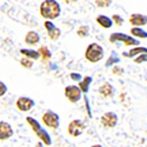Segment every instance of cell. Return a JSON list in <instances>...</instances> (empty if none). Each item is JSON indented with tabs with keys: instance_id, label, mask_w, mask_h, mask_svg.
Segmentation results:
<instances>
[{
	"instance_id": "cell-1",
	"label": "cell",
	"mask_w": 147,
	"mask_h": 147,
	"mask_svg": "<svg viewBox=\"0 0 147 147\" xmlns=\"http://www.w3.org/2000/svg\"><path fill=\"white\" fill-rule=\"evenodd\" d=\"M39 12L45 20H55L61 14V7L57 0H44L40 4Z\"/></svg>"
},
{
	"instance_id": "cell-2",
	"label": "cell",
	"mask_w": 147,
	"mask_h": 147,
	"mask_svg": "<svg viewBox=\"0 0 147 147\" xmlns=\"http://www.w3.org/2000/svg\"><path fill=\"white\" fill-rule=\"evenodd\" d=\"M26 122L30 125V127L32 128L33 133L35 134L36 137H38V139L45 145V146H50L52 145V138L50 136V133H48L41 125H40V122L32 118V117H26Z\"/></svg>"
},
{
	"instance_id": "cell-3",
	"label": "cell",
	"mask_w": 147,
	"mask_h": 147,
	"mask_svg": "<svg viewBox=\"0 0 147 147\" xmlns=\"http://www.w3.org/2000/svg\"><path fill=\"white\" fill-rule=\"evenodd\" d=\"M104 57H105V51L101 45L96 44V42H92L86 47L85 59H86L88 63L96 64V63H99L100 60H102Z\"/></svg>"
},
{
	"instance_id": "cell-4",
	"label": "cell",
	"mask_w": 147,
	"mask_h": 147,
	"mask_svg": "<svg viewBox=\"0 0 147 147\" xmlns=\"http://www.w3.org/2000/svg\"><path fill=\"white\" fill-rule=\"evenodd\" d=\"M109 42H122L125 46H139L140 45V41L137 39V38H134V36H132L131 34H125V33H121V32H114L112 33L111 35H109V38H108Z\"/></svg>"
},
{
	"instance_id": "cell-5",
	"label": "cell",
	"mask_w": 147,
	"mask_h": 147,
	"mask_svg": "<svg viewBox=\"0 0 147 147\" xmlns=\"http://www.w3.org/2000/svg\"><path fill=\"white\" fill-rule=\"evenodd\" d=\"M42 124L51 128V129H58L60 126V117L58 113H55L54 111H51V109H47V111L42 114L41 117Z\"/></svg>"
},
{
	"instance_id": "cell-6",
	"label": "cell",
	"mask_w": 147,
	"mask_h": 147,
	"mask_svg": "<svg viewBox=\"0 0 147 147\" xmlns=\"http://www.w3.org/2000/svg\"><path fill=\"white\" fill-rule=\"evenodd\" d=\"M85 128H86V126H85V122L80 119H74L72 120L68 126H67V133L69 134L71 137L73 138H78L80 137L81 134L84 133Z\"/></svg>"
},
{
	"instance_id": "cell-7",
	"label": "cell",
	"mask_w": 147,
	"mask_h": 147,
	"mask_svg": "<svg viewBox=\"0 0 147 147\" xmlns=\"http://www.w3.org/2000/svg\"><path fill=\"white\" fill-rule=\"evenodd\" d=\"M64 93H65L66 99L72 104L79 102L80 99L82 98V92L78 87V85H69V86H66Z\"/></svg>"
},
{
	"instance_id": "cell-8",
	"label": "cell",
	"mask_w": 147,
	"mask_h": 147,
	"mask_svg": "<svg viewBox=\"0 0 147 147\" xmlns=\"http://www.w3.org/2000/svg\"><path fill=\"white\" fill-rule=\"evenodd\" d=\"M35 106V102L33 99H31V98L28 96H19L17 101H16V107L19 109L20 112H30L31 109Z\"/></svg>"
},
{
	"instance_id": "cell-9",
	"label": "cell",
	"mask_w": 147,
	"mask_h": 147,
	"mask_svg": "<svg viewBox=\"0 0 147 147\" xmlns=\"http://www.w3.org/2000/svg\"><path fill=\"white\" fill-rule=\"evenodd\" d=\"M118 115L114 112H106L100 118V122L105 128H114L118 124Z\"/></svg>"
},
{
	"instance_id": "cell-10",
	"label": "cell",
	"mask_w": 147,
	"mask_h": 147,
	"mask_svg": "<svg viewBox=\"0 0 147 147\" xmlns=\"http://www.w3.org/2000/svg\"><path fill=\"white\" fill-rule=\"evenodd\" d=\"M44 27L46 28L47 31V36L50 38L51 40L55 41L60 38V35H61V31L60 28H58L55 25H54V22H52V20H46L44 22Z\"/></svg>"
},
{
	"instance_id": "cell-11",
	"label": "cell",
	"mask_w": 147,
	"mask_h": 147,
	"mask_svg": "<svg viewBox=\"0 0 147 147\" xmlns=\"http://www.w3.org/2000/svg\"><path fill=\"white\" fill-rule=\"evenodd\" d=\"M14 131L7 121H0V141H6L13 137Z\"/></svg>"
},
{
	"instance_id": "cell-12",
	"label": "cell",
	"mask_w": 147,
	"mask_h": 147,
	"mask_svg": "<svg viewBox=\"0 0 147 147\" xmlns=\"http://www.w3.org/2000/svg\"><path fill=\"white\" fill-rule=\"evenodd\" d=\"M128 22L136 27H142L147 25V16L141 14V13H132L128 18Z\"/></svg>"
},
{
	"instance_id": "cell-13",
	"label": "cell",
	"mask_w": 147,
	"mask_h": 147,
	"mask_svg": "<svg viewBox=\"0 0 147 147\" xmlns=\"http://www.w3.org/2000/svg\"><path fill=\"white\" fill-rule=\"evenodd\" d=\"M24 41H25V44L27 46H35V45H38L39 41H40V35L38 32H35V31H28L25 35V38H24Z\"/></svg>"
},
{
	"instance_id": "cell-14",
	"label": "cell",
	"mask_w": 147,
	"mask_h": 147,
	"mask_svg": "<svg viewBox=\"0 0 147 147\" xmlns=\"http://www.w3.org/2000/svg\"><path fill=\"white\" fill-rule=\"evenodd\" d=\"M99 94L102 98H112L115 94V90L113 87L112 84L109 82H104L101 86L99 87Z\"/></svg>"
},
{
	"instance_id": "cell-15",
	"label": "cell",
	"mask_w": 147,
	"mask_h": 147,
	"mask_svg": "<svg viewBox=\"0 0 147 147\" xmlns=\"http://www.w3.org/2000/svg\"><path fill=\"white\" fill-rule=\"evenodd\" d=\"M95 21H96L98 25L101 26L105 30H109L114 25L113 21H112V18L108 17V16H105V14H99L95 18Z\"/></svg>"
},
{
	"instance_id": "cell-16",
	"label": "cell",
	"mask_w": 147,
	"mask_h": 147,
	"mask_svg": "<svg viewBox=\"0 0 147 147\" xmlns=\"http://www.w3.org/2000/svg\"><path fill=\"white\" fill-rule=\"evenodd\" d=\"M142 53H147V47H142V46H133L129 51L122 52V55L126 58H136Z\"/></svg>"
},
{
	"instance_id": "cell-17",
	"label": "cell",
	"mask_w": 147,
	"mask_h": 147,
	"mask_svg": "<svg viewBox=\"0 0 147 147\" xmlns=\"http://www.w3.org/2000/svg\"><path fill=\"white\" fill-rule=\"evenodd\" d=\"M92 81H93V78L90 77V76L82 77V79L80 81H78V87L80 88V91L82 92V94H87L88 93Z\"/></svg>"
},
{
	"instance_id": "cell-18",
	"label": "cell",
	"mask_w": 147,
	"mask_h": 147,
	"mask_svg": "<svg viewBox=\"0 0 147 147\" xmlns=\"http://www.w3.org/2000/svg\"><path fill=\"white\" fill-rule=\"evenodd\" d=\"M20 53L22 57H26L31 60H39L40 59V54L38 52V50H32V48H21Z\"/></svg>"
},
{
	"instance_id": "cell-19",
	"label": "cell",
	"mask_w": 147,
	"mask_h": 147,
	"mask_svg": "<svg viewBox=\"0 0 147 147\" xmlns=\"http://www.w3.org/2000/svg\"><path fill=\"white\" fill-rule=\"evenodd\" d=\"M38 52L40 54V58H41V61L44 64H48L50 63V60L52 58V53L51 51L48 50V47L47 46H41L38 48Z\"/></svg>"
},
{
	"instance_id": "cell-20",
	"label": "cell",
	"mask_w": 147,
	"mask_h": 147,
	"mask_svg": "<svg viewBox=\"0 0 147 147\" xmlns=\"http://www.w3.org/2000/svg\"><path fill=\"white\" fill-rule=\"evenodd\" d=\"M129 34L137 39H147V32L142 27H136L133 26L129 30Z\"/></svg>"
},
{
	"instance_id": "cell-21",
	"label": "cell",
	"mask_w": 147,
	"mask_h": 147,
	"mask_svg": "<svg viewBox=\"0 0 147 147\" xmlns=\"http://www.w3.org/2000/svg\"><path fill=\"white\" fill-rule=\"evenodd\" d=\"M119 63H120V58H119V55L113 51V52L111 53V55H109V58L106 60L105 67H112V66H114V65H117V64H119Z\"/></svg>"
},
{
	"instance_id": "cell-22",
	"label": "cell",
	"mask_w": 147,
	"mask_h": 147,
	"mask_svg": "<svg viewBox=\"0 0 147 147\" xmlns=\"http://www.w3.org/2000/svg\"><path fill=\"white\" fill-rule=\"evenodd\" d=\"M77 34L80 36V38H87L88 34H90V27L86 26V25H81V26L78 28Z\"/></svg>"
},
{
	"instance_id": "cell-23",
	"label": "cell",
	"mask_w": 147,
	"mask_h": 147,
	"mask_svg": "<svg viewBox=\"0 0 147 147\" xmlns=\"http://www.w3.org/2000/svg\"><path fill=\"white\" fill-rule=\"evenodd\" d=\"M20 65L24 67V68H26V69H30V68H32L33 67V60H31V59H28V58H26V57H22L21 59H20Z\"/></svg>"
},
{
	"instance_id": "cell-24",
	"label": "cell",
	"mask_w": 147,
	"mask_h": 147,
	"mask_svg": "<svg viewBox=\"0 0 147 147\" xmlns=\"http://www.w3.org/2000/svg\"><path fill=\"white\" fill-rule=\"evenodd\" d=\"M113 0H95V6L99 8H108Z\"/></svg>"
},
{
	"instance_id": "cell-25",
	"label": "cell",
	"mask_w": 147,
	"mask_h": 147,
	"mask_svg": "<svg viewBox=\"0 0 147 147\" xmlns=\"http://www.w3.org/2000/svg\"><path fill=\"white\" fill-rule=\"evenodd\" d=\"M134 63H136V64L147 63V53H142V54L136 57V58H134Z\"/></svg>"
},
{
	"instance_id": "cell-26",
	"label": "cell",
	"mask_w": 147,
	"mask_h": 147,
	"mask_svg": "<svg viewBox=\"0 0 147 147\" xmlns=\"http://www.w3.org/2000/svg\"><path fill=\"white\" fill-rule=\"evenodd\" d=\"M111 18H112L113 24H115V25H118V26H121L122 24H124V19H122V17L119 16V14H113Z\"/></svg>"
},
{
	"instance_id": "cell-27",
	"label": "cell",
	"mask_w": 147,
	"mask_h": 147,
	"mask_svg": "<svg viewBox=\"0 0 147 147\" xmlns=\"http://www.w3.org/2000/svg\"><path fill=\"white\" fill-rule=\"evenodd\" d=\"M8 88H7V85L3 81H0V96H4L7 93Z\"/></svg>"
},
{
	"instance_id": "cell-28",
	"label": "cell",
	"mask_w": 147,
	"mask_h": 147,
	"mask_svg": "<svg viewBox=\"0 0 147 147\" xmlns=\"http://www.w3.org/2000/svg\"><path fill=\"white\" fill-rule=\"evenodd\" d=\"M112 67H113V69H112L113 74H115V76H122V74H124V69H122L121 67H119V66H117V65H114V66H112Z\"/></svg>"
},
{
	"instance_id": "cell-29",
	"label": "cell",
	"mask_w": 147,
	"mask_h": 147,
	"mask_svg": "<svg viewBox=\"0 0 147 147\" xmlns=\"http://www.w3.org/2000/svg\"><path fill=\"white\" fill-rule=\"evenodd\" d=\"M69 78L73 80V81H80L82 79V76L80 74V73H76V72H72L69 74Z\"/></svg>"
},
{
	"instance_id": "cell-30",
	"label": "cell",
	"mask_w": 147,
	"mask_h": 147,
	"mask_svg": "<svg viewBox=\"0 0 147 147\" xmlns=\"http://www.w3.org/2000/svg\"><path fill=\"white\" fill-rule=\"evenodd\" d=\"M35 147H45V145H44V144H42V142H41V141L39 140L38 142L35 144Z\"/></svg>"
},
{
	"instance_id": "cell-31",
	"label": "cell",
	"mask_w": 147,
	"mask_h": 147,
	"mask_svg": "<svg viewBox=\"0 0 147 147\" xmlns=\"http://www.w3.org/2000/svg\"><path fill=\"white\" fill-rule=\"evenodd\" d=\"M64 1H65L66 4H74V3L78 1V0H64Z\"/></svg>"
},
{
	"instance_id": "cell-32",
	"label": "cell",
	"mask_w": 147,
	"mask_h": 147,
	"mask_svg": "<svg viewBox=\"0 0 147 147\" xmlns=\"http://www.w3.org/2000/svg\"><path fill=\"white\" fill-rule=\"evenodd\" d=\"M91 147H102V146L101 145H92Z\"/></svg>"
},
{
	"instance_id": "cell-33",
	"label": "cell",
	"mask_w": 147,
	"mask_h": 147,
	"mask_svg": "<svg viewBox=\"0 0 147 147\" xmlns=\"http://www.w3.org/2000/svg\"><path fill=\"white\" fill-rule=\"evenodd\" d=\"M68 147H72V146H68Z\"/></svg>"
}]
</instances>
